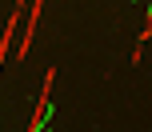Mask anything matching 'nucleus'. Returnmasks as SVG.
I'll use <instances>...</instances> for the list:
<instances>
[{"label":"nucleus","instance_id":"obj_1","mask_svg":"<svg viewBox=\"0 0 152 132\" xmlns=\"http://www.w3.org/2000/svg\"><path fill=\"white\" fill-rule=\"evenodd\" d=\"M40 12H44V0H32V4H28V16H24V32H20V48H16V60H24V56H28L32 36H36V20H40Z\"/></svg>","mask_w":152,"mask_h":132},{"label":"nucleus","instance_id":"obj_2","mask_svg":"<svg viewBox=\"0 0 152 132\" xmlns=\"http://www.w3.org/2000/svg\"><path fill=\"white\" fill-rule=\"evenodd\" d=\"M52 80H56V68H48L44 72V84H40V100H36V108H32V120H28V128L36 132V128H44V116H48V96H52Z\"/></svg>","mask_w":152,"mask_h":132}]
</instances>
